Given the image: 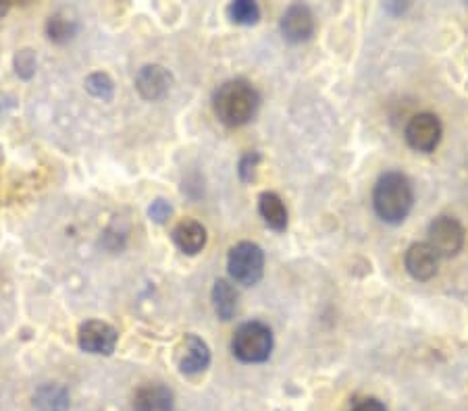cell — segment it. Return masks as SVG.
Segmentation results:
<instances>
[{
	"label": "cell",
	"instance_id": "10",
	"mask_svg": "<svg viewBox=\"0 0 468 411\" xmlns=\"http://www.w3.org/2000/svg\"><path fill=\"white\" fill-rule=\"evenodd\" d=\"M281 34L291 44H302L312 38L314 15L306 5H291L281 17Z\"/></svg>",
	"mask_w": 468,
	"mask_h": 411
},
{
	"label": "cell",
	"instance_id": "13",
	"mask_svg": "<svg viewBox=\"0 0 468 411\" xmlns=\"http://www.w3.org/2000/svg\"><path fill=\"white\" fill-rule=\"evenodd\" d=\"M175 397L165 385H146L134 397V411H173Z\"/></svg>",
	"mask_w": 468,
	"mask_h": 411
},
{
	"label": "cell",
	"instance_id": "11",
	"mask_svg": "<svg viewBox=\"0 0 468 411\" xmlns=\"http://www.w3.org/2000/svg\"><path fill=\"white\" fill-rule=\"evenodd\" d=\"M404 264L408 275L414 281H431L437 275V268H440V256H437L435 249L427 241L425 244H412L406 249Z\"/></svg>",
	"mask_w": 468,
	"mask_h": 411
},
{
	"label": "cell",
	"instance_id": "23",
	"mask_svg": "<svg viewBox=\"0 0 468 411\" xmlns=\"http://www.w3.org/2000/svg\"><path fill=\"white\" fill-rule=\"evenodd\" d=\"M352 411H387L385 406L382 401L377 399H364L361 403H356V406L352 407Z\"/></svg>",
	"mask_w": 468,
	"mask_h": 411
},
{
	"label": "cell",
	"instance_id": "7",
	"mask_svg": "<svg viewBox=\"0 0 468 411\" xmlns=\"http://www.w3.org/2000/svg\"><path fill=\"white\" fill-rule=\"evenodd\" d=\"M117 341H119V333H117V328L107 325V322L102 320H87L79 326L77 343L86 354L111 356L117 347Z\"/></svg>",
	"mask_w": 468,
	"mask_h": 411
},
{
	"label": "cell",
	"instance_id": "12",
	"mask_svg": "<svg viewBox=\"0 0 468 411\" xmlns=\"http://www.w3.org/2000/svg\"><path fill=\"white\" fill-rule=\"evenodd\" d=\"M207 229L198 223V220H181V223L173 229V241L181 252L188 256L200 254L204 246H207Z\"/></svg>",
	"mask_w": 468,
	"mask_h": 411
},
{
	"label": "cell",
	"instance_id": "16",
	"mask_svg": "<svg viewBox=\"0 0 468 411\" xmlns=\"http://www.w3.org/2000/svg\"><path fill=\"white\" fill-rule=\"evenodd\" d=\"M238 304H239V296L238 291L233 289V285L225 278H219L213 287V306L215 312L221 320H231L233 316L238 314Z\"/></svg>",
	"mask_w": 468,
	"mask_h": 411
},
{
	"label": "cell",
	"instance_id": "22",
	"mask_svg": "<svg viewBox=\"0 0 468 411\" xmlns=\"http://www.w3.org/2000/svg\"><path fill=\"white\" fill-rule=\"evenodd\" d=\"M148 216H150V220H155L157 225H165L167 220L173 216V206L167 200H160V197H158V200L150 204Z\"/></svg>",
	"mask_w": 468,
	"mask_h": 411
},
{
	"label": "cell",
	"instance_id": "21",
	"mask_svg": "<svg viewBox=\"0 0 468 411\" xmlns=\"http://www.w3.org/2000/svg\"><path fill=\"white\" fill-rule=\"evenodd\" d=\"M260 165V154L259 152H248L246 156L239 160V179L244 183H252L256 179V171H259Z\"/></svg>",
	"mask_w": 468,
	"mask_h": 411
},
{
	"label": "cell",
	"instance_id": "2",
	"mask_svg": "<svg viewBox=\"0 0 468 411\" xmlns=\"http://www.w3.org/2000/svg\"><path fill=\"white\" fill-rule=\"evenodd\" d=\"M372 206H375L377 216L383 223H404L414 206V189L411 179L398 171L382 175L375 185V192H372Z\"/></svg>",
	"mask_w": 468,
	"mask_h": 411
},
{
	"label": "cell",
	"instance_id": "19",
	"mask_svg": "<svg viewBox=\"0 0 468 411\" xmlns=\"http://www.w3.org/2000/svg\"><path fill=\"white\" fill-rule=\"evenodd\" d=\"M86 90L92 94L94 98H100V100H113V94H115V84L113 79L107 75V73H92L90 77L86 79Z\"/></svg>",
	"mask_w": 468,
	"mask_h": 411
},
{
	"label": "cell",
	"instance_id": "3",
	"mask_svg": "<svg viewBox=\"0 0 468 411\" xmlns=\"http://www.w3.org/2000/svg\"><path fill=\"white\" fill-rule=\"evenodd\" d=\"M231 349L239 362L262 364L273 351V333L262 322H246L241 325L231 339Z\"/></svg>",
	"mask_w": 468,
	"mask_h": 411
},
{
	"label": "cell",
	"instance_id": "24",
	"mask_svg": "<svg viewBox=\"0 0 468 411\" xmlns=\"http://www.w3.org/2000/svg\"><path fill=\"white\" fill-rule=\"evenodd\" d=\"M6 11H9V5H3V3H0V17H3V15H5Z\"/></svg>",
	"mask_w": 468,
	"mask_h": 411
},
{
	"label": "cell",
	"instance_id": "1",
	"mask_svg": "<svg viewBox=\"0 0 468 411\" xmlns=\"http://www.w3.org/2000/svg\"><path fill=\"white\" fill-rule=\"evenodd\" d=\"M217 119L228 127H241L250 123L260 108V94L246 79H229L213 96Z\"/></svg>",
	"mask_w": 468,
	"mask_h": 411
},
{
	"label": "cell",
	"instance_id": "4",
	"mask_svg": "<svg viewBox=\"0 0 468 411\" xmlns=\"http://www.w3.org/2000/svg\"><path fill=\"white\" fill-rule=\"evenodd\" d=\"M228 270L233 281L244 287H252L265 273V252L252 241H241L233 246L228 258Z\"/></svg>",
	"mask_w": 468,
	"mask_h": 411
},
{
	"label": "cell",
	"instance_id": "8",
	"mask_svg": "<svg viewBox=\"0 0 468 411\" xmlns=\"http://www.w3.org/2000/svg\"><path fill=\"white\" fill-rule=\"evenodd\" d=\"M175 362H178L179 372L188 376L204 372L210 366V349L207 341L196 335H186L175 347Z\"/></svg>",
	"mask_w": 468,
	"mask_h": 411
},
{
	"label": "cell",
	"instance_id": "17",
	"mask_svg": "<svg viewBox=\"0 0 468 411\" xmlns=\"http://www.w3.org/2000/svg\"><path fill=\"white\" fill-rule=\"evenodd\" d=\"M46 34L50 42L55 44H67L69 40L76 38L77 34V21L71 19L65 13H55L46 24Z\"/></svg>",
	"mask_w": 468,
	"mask_h": 411
},
{
	"label": "cell",
	"instance_id": "9",
	"mask_svg": "<svg viewBox=\"0 0 468 411\" xmlns=\"http://www.w3.org/2000/svg\"><path fill=\"white\" fill-rule=\"evenodd\" d=\"M173 85V75L163 65H146L136 75V90L144 100L157 102L169 94Z\"/></svg>",
	"mask_w": 468,
	"mask_h": 411
},
{
	"label": "cell",
	"instance_id": "15",
	"mask_svg": "<svg viewBox=\"0 0 468 411\" xmlns=\"http://www.w3.org/2000/svg\"><path fill=\"white\" fill-rule=\"evenodd\" d=\"M259 212L265 218L267 226L273 231H285L288 226V208L280 195L275 192H265L259 197Z\"/></svg>",
	"mask_w": 468,
	"mask_h": 411
},
{
	"label": "cell",
	"instance_id": "5",
	"mask_svg": "<svg viewBox=\"0 0 468 411\" xmlns=\"http://www.w3.org/2000/svg\"><path fill=\"white\" fill-rule=\"evenodd\" d=\"M464 226L452 216H440L429 225L427 244L435 249L440 258H454L464 247Z\"/></svg>",
	"mask_w": 468,
	"mask_h": 411
},
{
	"label": "cell",
	"instance_id": "6",
	"mask_svg": "<svg viewBox=\"0 0 468 411\" xmlns=\"http://www.w3.org/2000/svg\"><path fill=\"white\" fill-rule=\"evenodd\" d=\"M442 135H443L442 121L431 113L414 115L411 123L406 125V142L416 152H422V154L435 152V148L442 142Z\"/></svg>",
	"mask_w": 468,
	"mask_h": 411
},
{
	"label": "cell",
	"instance_id": "18",
	"mask_svg": "<svg viewBox=\"0 0 468 411\" xmlns=\"http://www.w3.org/2000/svg\"><path fill=\"white\" fill-rule=\"evenodd\" d=\"M228 15L238 25H256L260 19V6L252 0H236L228 6Z\"/></svg>",
	"mask_w": 468,
	"mask_h": 411
},
{
	"label": "cell",
	"instance_id": "20",
	"mask_svg": "<svg viewBox=\"0 0 468 411\" xmlns=\"http://www.w3.org/2000/svg\"><path fill=\"white\" fill-rule=\"evenodd\" d=\"M36 63L38 61H36L34 50H19V53L15 55V73H17L21 79H32L36 75Z\"/></svg>",
	"mask_w": 468,
	"mask_h": 411
},
{
	"label": "cell",
	"instance_id": "14",
	"mask_svg": "<svg viewBox=\"0 0 468 411\" xmlns=\"http://www.w3.org/2000/svg\"><path fill=\"white\" fill-rule=\"evenodd\" d=\"M34 407L38 411H69L71 399L61 385H42L34 393Z\"/></svg>",
	"mask_w": 468,
	"mask_h": 411
}]
</instances>
